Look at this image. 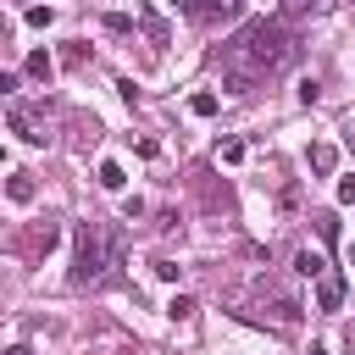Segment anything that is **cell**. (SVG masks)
<instances>
[{"label":"cell","instance_id":"obj_14","mask_svg":"<svg viewBox=\"0 0 355 355\" xmlns=\"http://www.w3.org/2000/svg\"><path fill=\"white\" fill-rule=\"evenodd\" d=\"M194 11H200V17H227V11H239V0H200Z\"/></svg>","mask_w":355,"mask_h":355},{"label":"cell","instance_id":"obj_15","mask_svg":"<svg viewBox=\"0 0 355 355\" xmlns=\"http://www.w3.org/2000/svg\"><path fill=\"white\" fill-rule=\"evenodd\" d=\"M316 233L333 244V239H338V216H333V211H316Z\"/></svg>","mask_w":355,"mask_h":355},{"label":"cell","instance_id":"obj_10","mask_svg":"<svg viewBox=\"0 0 355 355\" xmlns=\"http://www.w3.org/2000/svg\"><path fill=\"white\" fill-rule=\"evenodd\" d=\"M122 183H128V178H122V161H100V189H111V194H116Z\"/></svg>","mask_w":355,"mask_h":355},{"label":"cell","instance_id":"obj_2","mask_svg":"<svg viewBox=\"0 0 355 355\" xmlns=\"http://www.w3.org/2000/svg\"><path fill=\"white\" fill-rule=\"evenodd\" d=\"M72 283L78 288H89V283H105L111 277V266H122V239L111 233V227H100V222H78L72 227Z\"/></svg>","mask_w":355,"mask_h":355},{"label":"cell","instance_id":"obj_11","mask_svg":"<svg viewBox=\"0 0 355 355\" xmlns=\"http://www.w3.org/2000/svg\"><path fill=\"white\" fill-rule=\"evenodd\" d=\"M22 22H28V28H50V22H55V11H50V6H28V11H22Z\"/></svg>","mask_w":355,"mask_h":355},{"label":"cell","instance_id":"obj_3","mask_svg":"<svg viewBox=\"0 0 355 355\" xmlns=\"http://www.w3.org/2000/svg\"><path fill=\"white\" fill-rule=\"evenodd\" d=\"M344 305V277L338 272H322L316 277V311H338Z\"/></svg>","mask_w":355,"mask_h":355},{"label":"cell","instance_id":"obj_7","mask_svg":"<svg viewBox=\"0 0 355 355\" xmlns=\"http://www.w3.org/2000/svg\"><path fill=\"white\" fill-rule=\"evenodd\" d=\"M50 72H55V61H50L44 50H33V55H28V78H33V83H50Z\"/></svg>","mask_w":355,"mask_h":355},{"label":"cell","instance_id":"obj_6","mask_svg":"<svg viewBox=\"0 0 355 355\" xmlns=\"http://www.w3.org/2000/svg\"><path fill=\"white\" fill-rule=\"evenodd\" d=\"M294 272H300V277H311V283H316V277H322V272H327V261H322V255H316V250H300V255H294Z\"/></svg>","mask_w":355,"mask_h":355},{"label":"cell","instance_id":"obj_21","mask_svg":"<svg viewBox=\"0 0 355 355\" xmlns=\"http://www.w3.org/2000/svg\"><path fill=\"white\" fill-rule=\"evenodd\" d=\"M11 355H28V344H17V349H11Z\"/></svg>","mask_w":355,"mask_h":355},{"label":"cell","instance_id":"obj_12","mask_svg":"<svg viewBox=\"0 0 355 355\" xmlns=\"http://www.w3.org/2000/svg\"><path fill=\"white\" fill-rule=\"evenodd\" d=\"M216 105H222V100H216V94H211V89H205V94H194V100H189V111H194V116H216Z\"/></svg>","mask_w":355,"mask_h":355},{"label":"cell","instance_id":"obj_16","mask_svg":"<svg viewBox=\"0 0 355 355\" xmlns=\"http://www.w3.org/2000/svg\"><path fill=\"white\" fill-rule=\"evenodd\" d=\"M155 277H161V283H178L183 266H178V261H155Z\"/></svg>","mask_w":355,"mask_h":355},{"label":"cell","instance_id":"obj_13","mask_svg":"<svg viewBox=\"0 0 355 355\" xmlns=\"http://www.w3.org/2000/svg\"><path fill=\"white\" fill-rule=\"evenodd\" d=\"M166 316H172V322H189V316H194V300H189V294H172Z\"/></svg>","mask_w":355,"mask_h":355},{"label":"cell","instance_id":"obj_17","mask_svg":"<svg viewBox=\"0 0 355 355\" xmlns=\"http://www.w3.org/2000/svg\"><path fill=\"white\" fill-rule=\"evenodd\" d=\"M338 205H355V172L338 178Z\"/></svg>","mask_w":355,"mask_h":355},{"label":"cell","instance_id":"obj_9","mask_svg":"<svg viewBox=\"0 0 355 355\" xmlns=\"http://www.w3.org/2000/svg\"><path fill=\"white\" fill-rule=\"evenodd\" d=\"M216 161H222V166H239V161H244V139H222V144H216Z\"/></svg>","mask_w":355,"mask_h":355},{"label":"cell","instance_id":"obj_22","mask_svg":"<svg viewBox=\"0 0 355 355\" xmlns=\"http://www.w3.org/2000/svg\"><path fill=\"white\" fill-rule=\"evenodd\" d=\"M349 150H355V128H349Z\"/></svg>","mask_w":355,"mask_h":355},{"label":"cell","instance_id":"obj_19","mask_svg":"<svg viewBox=\"0 0 355 355\" xmlns=\"http://www.w3.org/2000/svg\"><path fill=\"white\" fill-rule=\"evenodd\" d=\"M344 261H349V266H355V239H349V244H344Z\"/></svg>","mask_w":355,"mask_h":355},{"label":"cell","instance_id":"obj_4","mask_svg":"<svg viewBox=\"0 0 355 355\" xmlns=\"http://www.w3.org/2000/svg\"><path fill=\"white\" fill-rule=\"evenodd\" d=\"M11 133H17V139H28V144H44V133L33 128V116H28L17 100H11Z\"/></svg>","mask_w":355,"mask_h":355},{"label":"cell","instance_id":"obj_20","mask_svg":"<svg viewBox=\"0 0 355 355\" xmlns=\"http://www.w3.org/2000/svg\"><path fill=\"white\" fill-rule=\"evenodd\" d=\"M305 355H327V349H322V344H311V349H305Z\"/></svg>","mask_w":355,"mask_h":355},{"label":"cell","instance_id":"obj_18","mask_svg":"<svg viewBox=\"0 0 355 355\" xmlns=\"http://www.w3.org/2000/svg\"><path fill=\"white\" fill-rule=\"evenodd\" d=\"M105 28H111V33H128V28H133V17H128V11H111V17H105Z\"/></svg>","mask_w":355,"mask_h":355},{"label":"cell","instance_id":"obj_8","mask_svg":"<svg viewBox=\"0 0 355 355\" xmlns=\"http://www.w3.org/2000/svg\"><path fill=\"white\" fill-rule=\"evenodd\" d=\"M6 194H11L17 205H28V200H33V178H28V172H11V183H6Z\"/></svg>","mask_w":355,"mask_h":355},{"label":"cell","instance_id":"obj_5","mask_svg":"<svg viewBox=\"0 0 355 355\" xmlns=\"http://www.w3.org/2000/svg\"><path fill=\"white\" fill-rule=\"evenodd\" d=\"M333 166H338V150L333 144H311V172L316 178H333Z\"/></svg>","mask_w":355,"mask_h":355},{"label":"cell","instance_id":"obj_1","mask_svg":"<svg viewBox=\"0 0 355 355\" xmlns=\"http://www.w3.org/2000/svg\"><path fill=\"white\" fill-rule=\"evenodd\" d=\"M300 61V33L283 17H255L244 22L222 50H216V72L233 94H250L255 83H272L277 72H288Z\"/></svg>","mask_w":355,"mask_h":355}]
</instances>
